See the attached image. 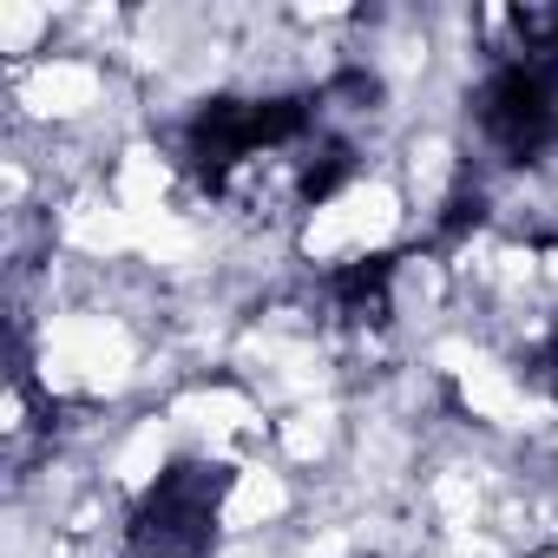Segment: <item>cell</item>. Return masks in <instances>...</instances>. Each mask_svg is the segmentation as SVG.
I'll return each mask as SVG.
<instances>
[{
    "label": "cell",
    "mask_w": 558,
    "mask_h": 558,
    "mask_svg": "<svg viewBox=\"0 0 558 558\" xmlns=\"http://www.w3.org/2000/svg\"><path fill=\"white\" fill-rule=\"evenodd\" d=\"M290 132H303L296 99H217L191 125V158L204 171H223V165H236V158H250L263 145H283Z\"/></svg>",
    "instance_id": "obj_1"
},
{
    "label": "cell",
    "mask_w": 558,
    "mask_h": 558,
    "mask_svg": "<svg viewBox=\"0 0 558 558\" xmlns=\"http://www.w3.org/2000/svg\"><path fill=\"white\" fill-rule=\"evenodd\" d=\"M210 499H217V480L197 473V466H178L151 486L145 512H138V545L158 551V558H197L204 538H210Z\"/></svg>",
    "instance_id": "obj_2"
},
{
    "label": "cell",
    "mask_w": 558,
    "mask_h": 558,
    "mask_svg": "<svg viewBox=\"0 0 558 558\" xmlns=\"http://www.w3.org/2000/svg\"><path fill=\"white\" fill-rule=\"evenodd\" d=\"M480 125H486V138H493L506 158H532V151L551 138V125H558L551 86H545L538 73H525V66H506V73L486 86V99H480Z\"/></svg>",
    "instance_id": "obj_3"
}]
</instances>
